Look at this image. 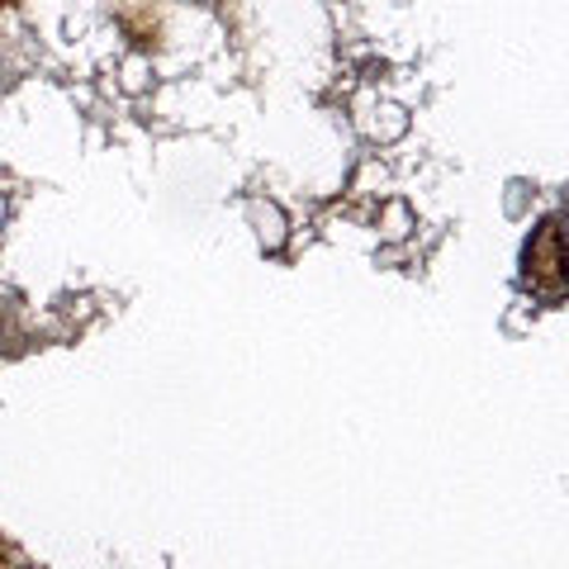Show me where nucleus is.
I'll return each instance as SVG.
<instances>
[{
    "instance_id": "obj_1",
    "label": "nucleus",
    "mask_w": 569,
    "mask_h": 569,
    "mask_svg": "<svg viewBox=\"0 0 569 569\" xmlns=\"http://www.w3.org/2000/svg\"><path fill=\"white\" fill-rule=\"evenodd\" d=\"M560 266H565V257H560V223L546 219L541 233H537V242L527 247V276H531V280H546L550 295H560V280H565Z\"/></svg>"
}]
</instances>
